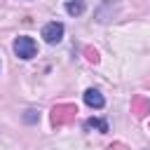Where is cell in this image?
I'll return each instance as SVG.
<instances>
[{
    "instance_id": "obj_1",
    "label": "cell",
    "mask_w": 150,
    "mask_h": 150,
    "mask_svg": "<svg viewBox=\"0 0 150 150\" xmlns=\"http://www.w3.org/2000/svg\"><path fill=\"white\" fill-rule=\"evenodd\" d=\"M77 115V108L73 103H59L52 108V124L54 127H63V124H70Z\"/></svg>"
},
{
    "instance_id": "obj_2",
    "label": "cell",
    "mask_w": 150,
    "mask_h": 150,
    "mask_svg": "<svg viewBox=\"0 0 150 150\" xmlns=\"http://www.w3.org/2000/svg\"><path fill=\"white\" fill-rule=\"evenodd\" d=\"M35 52H38V45H35L33 38H28V35H19V38L14 40V54H16L19 59L28 61V59L35 56Z\"/></svg>"
},
{
    "instance_id": "obj_3",
    "label": "cell",
    "mask_w": 150,
    "mask_h": 150,
    "mask_svg": "<svg viewBox=\"0 0 150 150\" xmlns=\"http://www.w3.org/2000/svg\"><path fill=\"white\" fill-rule=\"evenodd\" d=\"M42 38H45L47 45L61 42V38H63V23H61V21H49V23H45V26H42Z\"/></svg>"
},
{
    "instance_id": "obj_4",
    "label": "cell",
    "mask_w": 150,
    "mask_h": 150,
    "mask_svg": "<svg viewBox=\"0 0 150 150\" xmlns=\"http://www.w3.org/2000/svg\"><path fill=\"white\" fill-rule=\"evenodd\" d=\"M131 112H134L136 117H145V115L150 112V98H145V96H134V98H131Z\"/></svg>"
},
{
    "instance_id": "obj_5",
    "label": "cell",
    "mask_w": 150,
    "mask_h": 150,
    "mask_svg": "<svg viewBox=\"0 0 150 150\" xmlns=\"http://www.w3.org/2000/svg\"><path fill=\"white\" fill-rule=\"evenodd\" d=\"M84 103H87L89 108L101 110V108L105 105V98H103V94H101L98 89H87V91H84Z\"/></svg>"
},
{
    "instance_id": "obj_6",
    "label": "cell",
    "mask_w": 150,
    "mask_h": 150,
    "mask_svg": "<svg viewBox=\"0 0 150 150\" xmlns=\"http://www.w3.org/2000/svg\"><path fill=\"white\" fill-rule=\"evenodd\" d=\"M84 127H87V129H98L101 134H108V131H110L108 122H105V120H98V117H89V120L84 122Z\"/></svg>"
},
{
    "instance_id": "obj_7",
    "label": "cell",
    "mask_w": 150,
    "mask_h": 150,
    "mask_svg": "<svg viewBox=\"0 0 150 150\" xmlns=\"http://www.w3.org/2000/svg\"><path fill=\"white\" fill-rule=\"evenodd\" d=\"M66 12L70 16H80L84 12V2L82 0H70V2H66Z\"/></svg>"
},
{
    "instance_id": "obj_8",
    "label": "cell",
    "mask_w": 150,
    "mask_h": 150,
    "mask_svg": "<svg viewBox=\"0 0 150 150\" xmlns=\"http://www.w3.org/2000/svg\"><path fill=\"white\" fill-rule=\"evenodd\" d=\"M84 56H87L89 63H98V52L94 47H84Z\"/></svg>"
},
{
    "instance_id": "obj_9",
    "label": "cell",
    "mask_w": 150,
    "mask_h": 150,
    "mask_svg": "<svg viewBox=\"0 0 150 150\" xmlns=\"http://www.w3.org/2000/svg\"><path fill=\"white\" fill-rule=\"evenodd\" d=\"M38 117H40V115H38L35 110H26V122H35Z\"/></svg>"
},
{
    "instance_id": "obj_10",
    "label": "cell",
    "mask_w": 150,
    "mask_h": 150,
    "mask_svg": "<svg viewBox=\"0 0 150 150\" xmlns=\"http://www.w3.org/2000/svg\"><path fill=\"white\" fill-rule=\"evenodd\" d=\"M108 150H127V145H122V143H110Z\"/></svg>"
}]
</instances>
